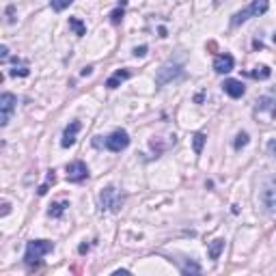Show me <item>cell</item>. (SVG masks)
I'll use <instances>...</instances> for the list:
<instances>
[{"instance_id":"ba28073f","label":"cell","mask_w":276,"mask_h":276,"mask_svg":"<svg viewBox=\"0 0 276 276\" xmlns=\"http://www.w3.org/2000/svg\"><path fill=\"white\" fill-rule=\"evenodd\" d=\"M89 177V168H87V164L80 162V160H76V162H71L67 164V179L71 183H80L84 181Z\"/></svg>"},{"instance_id":"83f0119b","label":"cell","mask_w":276,"mask_h":276,"mask_svg":"<svg viewBox=\"0 0 276 276\" xmlns=\"http://www.w3.org/2000/svg\"><path fill=\"white\" fill-rule=\"evenodd\" d=\"M6 15H9V17H6V19H9V22H15V17H13V4H9V6H6Z\"/></svg>"},{"instance_id":"8992f818","label":"cell","mask_w":276,"mask_h":276,"mask_svg":"<svg viewBox=\"0 0 276 276\" xmlns=\"http://www.w3.org/2000/svg\"><path fill=\"white\" fill-rule=\"evenodd\" d=\"M17 106V97L13 93H2L0 95V126H6V123L11 121V115L13 110Z\"/></svg>"},{"instance_id":"9c48e42d","label":"cell","mask_w":276,"mask_h":276,"mask_svg":"<svg viewBox=\"0 0 276 276\" xmlns=\"http://www.w3.org/2000/svg\"><path fill=\"white\" fill-rule=\"evenodd\" d=\"M261 203L268 212H276V181L270 179L266 183L264 192H261Z\"/></svg>"},{"instance_id":"ac0fdd59","label":"cell","mask_w":276,"mask_h":276,"mask_svg":"<svg viewBox=\"0 0 276 276\" xmlns=\"http://www.w3.org/2000/svg\"><path fill=\"white\" fill-rule=\"evenodd\" d=\"M30 74V69L28 67H26V65H19V67H17V65H15V67H13L11 71H9V76H13V78H26V76H28Z\"/></svg>"},{"instance_id":"6da1fadb","label":"cell","mask_w":276,"mask_h":276,"mask_svg":"<svg viewBox=\"0 0 276 276\" xmlns=\"http://www.w3.org/2000/svg\"><path fill=\"white\" fill-rule=\"evenodd\" d=\"M54 251V244L48 240H32L26 244V255H24V261L28 266H35L41 261V257H45L48 253Z\"/></svg>"},{"instance_id":"e0dca14e","label":"cell","mask_w":276,"mask_h":276,"mask_svg":"<svg viewBox=\"0 0 276 276\" xmlns=\"http://www.w3.org/2000/svg\"><path fill=\"white\" fill-rule=\"evenodd\" d=\"M272 71L266 67V65H261V67H255V71H251L253 78H257V80H266V78H270Z\"/></svg>"},{"instance_id":"52a82bcc","label":"cell","mask_w":276,"mask_h":276,"mask_svg":"<svg viewBox=\"0 0 276 276\" xmlns=\"http://www.w3.org/2000/svg\"><path fill=\"white\" fill-rule=\"evenodd\" d=\"M128 144H130V134L126 130H117V132H113L106 138V147L113 151V153H121Z\"/></svg>"},{"instance_id":"7c38bea8","label":"cell","mask_w":276,"mask_h":276,"mask_svg":"<svg viewBox=\"0 0 276 276\" xmlns=\"http://www.w3.org/2000/svg\"><path fill=\"white\" fill-rule=\"evenodd\" d=\"M80 121H71L67 128H65V132H63V140H61V144L63 147H71V144L76 142V136H78V132H80Z\"/></svg>"},{"instance_id":"484cf974","label":"cell","mask_w":276,"mask_h":276,"mask_svg":"<svg viewBox=\"0 0 276 276\" xmlns=\"http://www.w3.org/2000/svg\"><path fill=\"white\" fill-rule=\"evenodd\" d=\"M147 54V45H140V48H134V56H144Z\"/></svg>"},{"instance_id":"44dd1931","label":"cell","mask_w":276,"mask_h":276,"mask_svg":"<svg viewBox=\"0 0 276 276\" xmlns=\"http://www.w3.org/2000/svg\"><path fill=\"white\" fill-rule=\"evenodd\" d=\"M181 272H183V274H199V272H201V266L194 264V261H190V264L181 266Z\"/></svg>"},{"instance_id":"ffe728a7","label":"cell","mask_w":276,"mask_h":276,"mask_svg":"<svg viewBox=\"0 0 276 276\" xmlns=\"http://www.w3.org/2000/svg\"><path fill=\"white\" fill-rule=\"evenodd\" d=\"M246 144H248V134H246V132H240L238 136H235V142H233V147L240 151L242 147H246Z\"/></svg>"},{"instance_id":"5b68a950","label":"cell","mask_w":276,"mask_h":276,"mask_svg":"<svg viewBox=\"0 0 276 276\" xmlns=\"http://www.w3.org/2000/svg\"><path fill=\"white\" fill-rule=\"evenodd\" d=\"M181 76H183L181 65L166 63V65H162V67H160V71H157L155 84H157V87H164V84H168V82H173V80H179Z\"/></svg>"},{"instance_id":"cb8c5ba5","label":"cell","mask_w":276,"mask_h":276,"mask_svg":"<svg viewBox=\"0 0 276 276\" xmlns=\"http://www.w3.org/2000/svg\"><path fill=\"white\" fill-rule=\"evenodd\" d=\"M121 19H123V9L119 6V9H115L113 13H110V22H113V24H121Z\"/></svg>"},{"instance_id":"603a6c76","label":"cell","mask_w":276,"mask_h":276,"mask_svg":"<svg viewBox=\"0 0 276 276\" xmlns=\"http://www.w3.org/2000/svg\"><path fill=\"white\" fill-rule=\"evenodd\" d=\"M74 0H52V9L54 11H65Z\"/></svg>"},{"instance_id":"f1b7e54d","label":"cell","mask_w":276,"mask_h":276,"mask_svg":"<svg viewBox=\"0 0 276 276\" xmlns=\"http://www.w3.org/2000/svg\"><path fill=\"white\" fill-rule=\"evenodd\" d=\"M9 212H11V205H9V203H6V201H4V203H2V216H6Z\"/></svg>"},{"instance_id":"277c9868","label":"cell","mask_w":276,"mask_h":276,"mask_svg":"<svg viewBox=\"0 0 276 276\" xmlns=\"http://www.w3.org/2000/svg\"><path fill=\"white\" fill-rule=\"evenodd\" d=\"M100 205H102V209H106V212H119L123 205V194L115 186L104 188L100 194Z\"/></svg>"},{"instance_id":"4316f807","label":"cell","mask_w":276,"mask_h":276,"mask_svg":"<svg viewBox=\"0 0 276 276\" xmlns=\"http://www.w3.org/2000/svg\"><path fill=\"white\" fill-rule=\"evenodd\" d=\"M268 153H270V155H276V140H270V142H268Z\"/></svg>"},{"instance_id":"3957f363","label":"cell","mask_w":276,"mask_h":276,"mask_svg":"<svg viewBox=\"0 0 276 276\" xmlns=\"http://www.w3.org/2000/svg\"><path fill=\"white\" fill-rule=\"evenodd\" d=\"M255 117L264 123L276 121V100L274 97H259L257 104H255Z\"/></svg>"},{"instance_id":"7a4b0ae2","label":"cell","mask_w":276,"mask_h":276,"mask_svg":"<svg viewBox=\"0 0 276 276\" xmlns=\"http://www.w3.org/2000/svg\"><path fill=\"white\" fill-rule=\"evenodd\" d=\"M268 6H270V2H268V0H253V2L248 4L246 9H242V11L235 13L233 19H231V24L233 26H240V24H244L246 19H251V17L264 15V13L268 11Z\"/></svg>"},{"instance_id":"7402d4cb","label":"cell","mask_w":276,"mask_h":276,"mask_svg":"<svg viewBox=\"0 0 276 276\" xmlns=\"http://www.w3.org/2000/svg\"><path fill=\"white\" fill-rule=\"evenodd\" d=\"M203 144H205V134H194V153H201Z\"/></svg>"},{"instance_id":"d6986e66","label":"cell","mask_w":276,"mask_h":276,"mask_svg":"<svg viewBox=\"0 0 276 276\" xmlns=\"http://www.w3.org/2000/svg\"><path fill=\"white\" fill-rule=\"evenodd\" d=\"M54 181H56V175H54V170H50V173H48V179H45V183H43V186L37 190V192L43 196L45 192H48V188H50V186H52V183H54Z\"/></svg>"},{"instance_id":"f546056e","label":"cell","mask_w":276,"mask_h":276,"mask_svg":"<svg viewBox=\"0 0 276 276\" xmlns=\"http://www.w3.org/2000/svg\"><path fill=\"white\" fill-rule=\"evenodd\" d=\"M274 43H276V32H274Z\"/></svg>"},{"instance_id":"30bf717a","label":"cell","mask_w":276,"mask_h":276,"mask_svg":"<svg viewBox=\"0 0 276 276\" xmlns=\"http://www.w3.org/2000/svg\"><path fill=\"white\" fill-rule=\"evenodd\" d=\"M222 89H225V93H227V95H231L233 100H238V97H242V95L246 93V87H244V84H242L240 80H233V78L225 80Z\"/></svg>"},{"instance_id":"9a60e30c","label":"cell","mask_w":276,"mask_h":276,"mask_svg":"<svg viewBox=\"0 0 276 276\" xmlns=\"http://www.w3.org/2000/svg\"><path fill=\"white\" fill-rule=\"evenodd\" d=\"M222 248H225V240H214V242H209V259H218L220 257V253H222Z\"/></svg>"},{"instance_id":"d4e9b609","label":"cell","mask_w":276,"mask_h":276,"mask_svg":"<svg viewBox=\"0 0 276 276\" xmlns=\"http://www.w3.org/2000/svg\"><path fill=\"white\" fill-rule=\"evenodd\" d=\"M0 61H2V63L9 61V48H6V45H2V48H0Z\"/></svg>"},{"instance_id":"8fae6325","label":"cell","mask_w":276,"mask_h":276,"mask_svg":"<svg viewBox=\"0 0 276 276\" xmlns=\"http://www.w3.org/2000/svg\"><path fill=\"white\" fill-rule=\"evenodd\" d=\"M233 56L231 54H220V56H216V61H214V71L216 74H229V71L233 69Z\"/></svg>"},{"instance_id":"5bb4252c","label":"cell","mask_w":276,"mask_h":276,"mask_svg":"<svg viewBox=\"0 0 276 276\" xmlns=\"http://www.w3.org/2000/svg\"><path fill=\"white\" fill-rule=\"evenodd\" d=\"M69 28L74 30V35H78V37L87 35V26H84V22L80 17H69Z\"/></svg>"},{"instance_id":"4fadbf2b","label":"cell","mask_w":276,"mask_h":276,"mask_svg":"<svg viewBox=\"0 0 276 276\" xmlns=\"http://www.w3.org/2000/svg\"><path fill=\"white\" fill-rule=\"evenodd\" d=\"M130 76H132V71H130V69H119V71H115V76H113V78H108L106 87H108V89H117L123 80H128Z\"/></svg>"},{"instance_id":"2e32d148","label":"cell","mask_w":276,"mask_h":276,"mask_svg":"<svg viewBox=\"0 0 276 276\" xmlns=\"http://www.w3.org/2000/svg\"><path fill=\"white\" fill-rule=\"evenodd\" d=\"M65 207H69V203H52L50 209H48V214L52 216V218H61L63 212H65Z\"/></svg>"}]
</instances>
